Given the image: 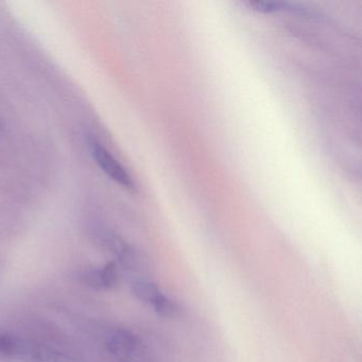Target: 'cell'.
Returning a JSON list of instances; mask_svg holds the SVG:
<instances>
[{"instance_id": "6da1fadb", "label": "cell", "mask_w": 362, "mask_h": 362, "mask_svg": "<svg viewBox=\"0 0 362 362\" xmlns=\"http://www.w3.org/2000/svg\"><path fill=\"white\" fill-rule=\"evenodd\" d=\"M110 353L122 362H151L145 345L132 332L122 328L111 330L107 337Z\"/></svg>"}, {"instance_id": "7a4b0ae2", "label": "cell", "mask_w": 362, "mask_h": 362, "mask_svg": "<svg viewBox=\"0 0 362 362\" xmlns=\"http://www.w3.org/2000/svg\"><path fill=\"white\" fill-rule=\"evenodd\" d=\"M90 153L96 160L97 165L100 167L101 170L114 182L126 188V189L135 190V183L132 177L129 175L127 169L116 160L115 156L99 141H92L90 143Z\"/></svg>"}, {"instance_id": "3957f363", "label": "cell", "mask_w": 362, "mask_h": 362, "mask_svg": "<svg viewBox=\"0 0 362 362\" xmlns=\"http://www.w3.org/2000/svg\"><path fill=\"white\" fill-rule=\"evenodd\" d=\"M18 354H23L33 362H71L66 356L45 346H31L28 349L21 344Z\"/></svg>"}, {"instance_id": "277c9868", "label": "cell", "mask_w": 362, "mask_h": 362, "mask_svg": "<svg viewBox=\"0 0 362 362\" xmlns=\"http://www.w3.org/2000/svg\"><path fill=\"white\" fill-rule=\"evenodd\" d=\"M132 294L141 302L152 305L156 298L163 293L158 286L148 279H139L132 284Z\"/></svg>"}, {"instance_id": "5b68a950", "label": "cell", "mask_w": 362, "mask_h": 362, "mask_svg": "<svg viewBox=\"0 0 362 362\" xmlns=\"http://www.w3.org/2000/svg\"><path fill=\"white\" fill-rule=\"evenodd\" d=\"M151 306L158 315L166 319H175L182 313L181 307L164 293L160 294Z\"/></svg>"}, {"instance_id": "8992f818", "label": "cell", "mask_w": 362, "mask_h": 362, "mask_svg": "<svg viewBox=\"0 0 362 362\" xmlns=\"http://www.w3.org/2000/svg\"><path fill=\"white\" fill-rule=\"evenodd\" d=\"M101 281H103V289L112 288L118 283L119 273L118 267L115 262H109L103 269H100Z\"/></svg>"}, {"instance_id": "52a82bcc", "label": "cell", "mask_w": 362, "mask_h": 362, "mask_svg": "<svg viewBox=\"0 0 362 362\" xmlns=\"http://www.w3.org/2000/svg\"><path fill=\"white\" fill-rule=\"evenodd\" d=\"M21 343L13 337L6 332H0V354L3 355H14L18 354Z\"/></svg>"}, {"instance_id": "ba28073f", "label": "cell", "mask_w": 362, "mask_h": 362, "mask_svg": "<svg viewBox=\"0 0 362 362\" xmlns=\"http://www.w3.org/2000/svg\"><path fill=\"white\" fill-rule=\"evenodd\" d=\"M84 281L86 284L96 288V289H103V281H101L100 269H92L83 273Z\"/></svg>"}, {"instance_id": "9c48e42d", "label": "cell", "mask_w": 362, "mask_h": 362, "mask_svg": "<svg viewBox=\"0 0 362 362\" xmlns=\"http://www.w3.org/2000/svg\"><path fill=\"white\" fill-rule=\"evenodd\" d=\"M249 5L251 7L255 8L258 11L262 12H272L275 11L277 8L281 6V4L277 3H259V1H256V3H249Z\"/></svg>"}]
</instances>
